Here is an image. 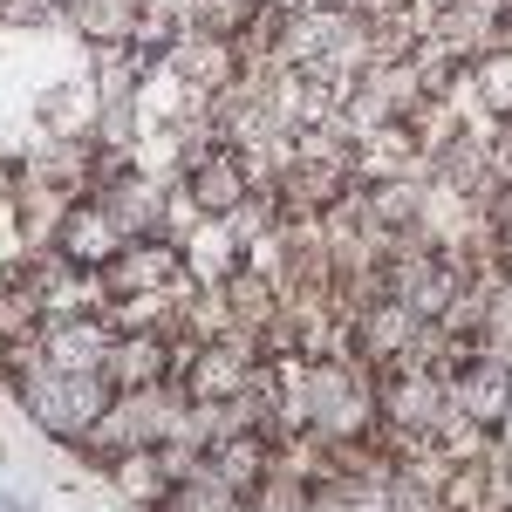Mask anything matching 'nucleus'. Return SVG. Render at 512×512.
I'll list each match as a JSON object with an SVG mask.
<instances>
[{
    "mask_svg": "<svg viewBox=\"0 0 512 512\" xmlns=\"http://www.w3.org/2000/svg\"><path fill=\"white\" fill-rule=\"evenodd\" d=\"M0 383L14 390V403L28 410V424L41 437H55V444H69L82 451L89 431L103 424V410H110V376L103 369H55L41 342H7L0 349Z\"/></svg>",
    "mask_w": 512,
    "mask_h": 512,
    "instance_id": "1",
    "label": "nucleus"
},
{
    "mask_svg": "<svg viewBox=\"0 0 512 512\" xmlns=\"http://www.w3.org/2000/svg\"><path fill=\"white\" fill-rule=\"evenodd\" d=\"M158 62H164V69H171L178 82H185L192 96H205V103L246 76V55H239V41H226V35H192V28L171 41Z\"/></svg>",
    "mask_w": 512,
    "mask_h": 512,
    "instance_id": "11",
    "label": "nucleus"
},
{
    "mask_svg": "<svg viewBox=\"0 0 512 512\" xmlns=\"http://www.w3.org/2000/svg\"><path fill=\"white\" fill-rule=\"evenodd\" d=\"M485 219H492V233H512V171L485 192Z\"/></svg>",
    "mask_w": 512,
    "mask_h": 512,
    "instance_id": "22",
    "label": "nucleus"
},
{
    "mask_svg": "<svg viewBox=\"0 0 512 512\" xmlns=\"http://www.w3.org/2000/svg\"><path fill=\"white\" fill-rule=\"evenodd\" d=\"M41 355L55 362V369H103V355L117 342V315L103 308V301H89V308H62V315L41 321Z\"/></svg>",
    "mask_w": 512,
    "mask_h": 512,
    "instance_id": "9",
    "label": "nucleus"
},
{
    "mask_svg": "<svg viewBox=\"0 0 512 512\" xmlns=\"http://www.w3.org/2000/svg\"><path fill=\"white\" fill-rule=\"evenodd\" d=\"M424 328H431V321L417 315V308H403L396 294H369V301L349 315V349L362 355L369 369H383V362H410L417 342H424Z\"/></svg>",
    "mask_w": 512,
    "mask_h": 512,
    "instance_id": "8",
    "label": "nucleus"
},
{
    "mask_svg": "<svg viewBox=\"0 0 512 512\" xmlns=\"http://www.w3.org/2000/svg\"><path fill=\"white\" fill-rule=\"evenodd\" d=\"M499 437H512V417H506V424H499Z\"/></svg>",
    "mask_w": 512,
    "mask_h": 512,
    "instance_id": "23",
    "label": "nucleus"
},
{
    "mask_svg": "<svg viewBox=\"0 0 512 512\" xmlns=\"http://www.w3.org/2000/svg\"><path fill=\"white\" fill-rule=\"evenodd\" d=\"M246 192H253V171H246V158L233 144H205L178 171V198L192 205V219H233Z\"/></svg>",
    "mask_w": 512,
    "mask_h": 512,
    "instance_id": "7",
    "label": "nucleus"
},
{
    "mask_svg": "<svg viewBox=\"0 0 512 512\" xmlns=\"http://www.w3.org/2000/svg\"><path fill=\"white\" fill-rule=\"evenodd\" d=\"M301 512H362V506H355L335 478H315V485H308V499H301Z\"/></svg>",
    "mask_w": 512,
    "mask_h": 512,
    "instance_id": "21",
    "label": "nucleus"
},
{
    "mask_svg": "<svg viewBox=\"0 0 512 512\" xmlns=\"http://www.w3.org/2000/svg\"><path fill=\"white\" fill-rule=\"evenodd\" d=\"M444 512H512V472L499 465V451H492V444L472 451V458H451Z\"/></svg>",
    "mask_w": 512,
    "mask_h": 512,
    "instance_id": "14",
    "label": "nucleus"
},
{
    "mask_svg": "<svg viewBox=\"0 0 512 512\" xmlns=\"http://www.w3.org/2000/svg\"><path fill=\"white\" fill-rule=\"evenodd\" d=\"M137 14H144V0H76V7H69V28H76L96 55H110V48H130Z\"/></svg>",
    "mask_w": 512,
    "mask_h": 512,
    "instance_id": "19",
    "label": "nucleus"
},
{
    "mask_svg": "<svg viewBox=\"0 0 512 512\" xmlns=\"http://www.w3.org/2000/svg\"><path fill=\"white\" fill-rule=\"evenodd\" d=\"M55 7H62V14H69V7H76V0H55Z\"/></svg>",
    "mask_w": 512,
    "mask_h": 512,
    "instance_id": "24",
    "label": "nucleus"
},
{
    "mask_svg": "<svg viewBox=\"0 0 512 512\" xmlns=\"http://www.w3.org/2000/svg\"><path fill=\"white\" fill-rule=\"evenodd\" d=\"M212 301H219V321H226L233 335H253V342H260V335H267V321L280 315V280L260 274L253 260H239L233 274L212 287Z\"/></svg>",
    "mask_w": 512,
    "mask_h": 512,
    "instance_id": "13",
    "label": "nucleus"
},
{
    "mask_svg": "<svg viewBox=\"0 0 512 512\" xmlns=\"http://www.w3.org/2000/svg\"><path fill=\"white\" fill-rule=\"evenodd\" d=\"M103 478L117 485L130 506H144V512H158L164 499H171V485H178L158 444H144V451H123V458H110V465H103Z\"/></svg>",
    "mask_w": 512,
    "mask_h": 512,
    "instance_id": "18",
    "label": "nucleus"
},
{
    "mask_svg": "<svg viewBox=\"0 0 512 512\" xmlns=\"http://www.w3.org/2000/svg\"><path fill=\"white\" fill-rule=\"evenodd\" d=\"M178 239H185V267H192L198 287H219L246 260V239L233 233V219H192Z\"/></svg>",
    "mask_w": 512,
    "mask_h": 512,
    "instance_id": "16",
    "label": "nucleus"
},
{
    "mask_svg": "<svg viewBox=\"0 0 512 512\" xmlns=\"http://www.w3.org/2000/svg\"><path fill=\"white\" fill-rule=\"evenodd\" d=\"M48 246H55L69 267H82V274H103L110 253L123 246V226H117V212H110L96 192H76L69 205H62V226H55Z\"/></svg>",
    "mask_w": 512,
    "mask_h": 512,
    "instance_id": "10",
    "label": "nucleus"
},
{
    "mask_svg": "<svg viewBox=\"0 0 512 512\" xmlns=\"http://www.w3.org/2000/svg\"><path fill=\"white\" fill-rule=\"evenodd\" d=\"M158 512H246V492H239V485H226V478L198 458L192 472L171 485V499H164Z\"/></svg>",
    "mask_w": 512,
    "mask_h": 512,
    "instance_id": "20",
    "label": "nucleus"
},
{
    "mask_svg": "<svg viewBox=\"0 0 512 512\" xmlns=\"http://www.w3.org/2000/svg\"><path fill=\"white\" fill-rule=\"evenodd\" d=\"M465 103H472L478 123L512 117V35L506 41H485L472 62H465Z\"/></svg>",
    "mask_w": 512,
    "mask_h": 512,
    "instance_id": "15",
    "label": "nucleus"
},
{
    "mask_svg": "<svg viewBox=\"0 0 512 512\" xmlns=\"http://www.w3.org/2000/svg\"><path fill=\"white\" fill-rule=\"evenodd\" d=\"M205 465L253 499V492L267 485V472H274V437H267V431H226L212 451H205Z\"/></svg>",
    "mask_w": 512,
    "mask_h": 512,
    "instance_id": "17",
    "label": "nucleus"
},
{
    "mask_svg": "<svg viewBox=\"0 0 512 512\" xmlns=\"http://www.w3.org/2000/svg\"><path fill=\"white\" fill-rule=\"evenodd\" d=\"M301 417L328 444H355L376 431V369L362 355H315L301 362Z\"/></svg>",
    "mask_w": 512,
    "mask_h": 512,
    "instance_id": "2",
    "label": "nucleus"
},
{
    "mask_svg": "<svg viewBox=\"0 0 512 512\" xmlns=\"http://www.w3.org/2000/svg\"><path fill=\"white\" fill-rule=\"evenodd\" d=\"M178 349H185V342L151 335V328H117V342H110V355H103V376H110V390L164 383V376H178Z\"/></svg>",
    "mask_w": 512,
    "mask_h": 512,
    "instance_id": "12",
    "label": "nucleus"
},
{
    "mask_svg": "<svg viewBox=\"0 0 512 512\" xmlns=\"http://www.w3.org/2000/svg\"><path fill=\"white\" fill-rule=\"evenodd\" d=\"M185 280H192V267H185V239L158 233V239H123L117 253H110V267L96 274V294H103V308H110V301L178 294Z\"/></svg>",
    "mask_w": 512,
    "mask_h": 512,
    "instance_id": "4",
    "label": "nucleus"
},
{
    "mask_svg": "<svg viewBox=\"0 0 512 512\" xmlns=\"http://www.w3.org/2000/svg\"><path fill=\"white\" fill-rule=\"evenodd\" d=\"M444 390H451V417H465L472 431L499 437V424L512 417V355L472 349L465 362H451Z\"/></svg>",
    "mask_w": 512,
    "mask_h": 512,
    "instance_id": "6",
    "label": "nucleus"
},
{
    "mask_svg": "<svg viewBox=\"0 0 512 512\" xmlns=\"http://www.w3.org/2000/svg\"><path fill=\"white\" fill-rule=\"evenodd\" d=\"M192 410V396H185V383L178 376H164V383H144V390H117L110 396V410H103V424L89 431V444H82V458L103 472L110 458H123V451H144V444H164L171 437V424Z\"/></svg>",
    "mask_w": 512,
    "mask_h": 512,
    "instance_id": "3",
    "label": "nucleus"
},
{
    "mask_svg": "<svg viewBox=\"0 0 512 512\" xmlns=\"http://www.w3.org/2000/svg\"><path fill=\"white\" fill-rule=\"evenodd\" d=\"M253 369H260V342L253 335H233V328L198 335V342L178 349V383H185L192 403H233L253 383Z\"/></svg>",
    "mask_w": 512,
    "mask_h": 512,
    "instance_id": "5",
    "label": "nucleus"
}]
</instances>
